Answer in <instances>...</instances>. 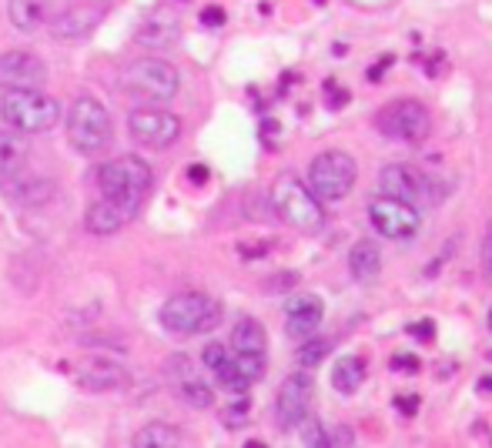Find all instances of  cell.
Wrapping results in <instances>:
<instances>
[{
  "instance_id": "19",
  "label": "cell",
  "mask_w": 492,
  "mask_h": 448,
  "mask_svg": "<svg viewBox=\"0 0 492 448\" xmlns=\"http://www.w3.org/2000/svg\"><path fill=\"white\" fill-rule=\"evenodd\" d=\"M128 221H131V218H128L118 205H111L108 197L94 201V205L84 211V228H88L91 234H98V238H104V234H118Z\"/></svg>"
},
{
  "instance_id": "6",
  "label": "cell",
  "mask_w": 492,
  "mask_h": 448,
  "mask_svg": "<svg viewBox=\"0 0 492 448\" xmlns=\"http://www.w3.org/2000/svg\"><path fill=\"white\" fill-rule=\"evenodd\" d=\"M181 88L178 67L161 61V57H144L134 61L124 74H121V91L128 98L141 100V104H168Z\"/></svg>"
},
{
  "instance_id": "21",
  "label": "cell",
  "mask_w": 492,
  "mask_h": 448,
  "mask_svg": "<svg viewBox=\"0 0 492 448\" xmlns=\"http://www.w3.org/2000/svg\"><path fill=\"white\" fill-rule=\"evenodd\" d=\"M265 348H268V335H265L262 321L241 318L238 325L231 329V351H238V355H265Z\"/></svg>"
},
{
  "instance_id": "26",
  "label": "cell",
  "mask_w": 492,
  "mask_h": 448,
  "mask_svg": "<svg viewBox=\"0 0 492 448\" xmlns=\"http://www.w3.org/2000/svg\"><path fill=\"white\" fill-rule=\"evenodd\" d=\"M27 161V144L11 131H0V177H14Z\"/></svg>"
},
{
  "instance_id": "3",
  "label": "cell",
  "mask_w": 492,
  "mask_h": 448,
  "mask_svg": "<svg viewBox=\"0 0 492 448\" xmlns=\"http://www.w3.org/2000/svg\"><path fill=\"white\" fill-rule=\"evenodd\" d=\"M272 208L275 214L295 231H305V234H315V231L325 228V208L318 201L308 185L295 175H278L272 185Z\"/></svg>"
},
{
  "instance_id": "4",
  "label": "cell",
  "mask_w": 492,
  "mask_h": 448,
  "mask_svg": "<svg viewBox=\"0 0 492 448\" xmlns=\"http://www.w3.org/2000/svg\"><path fill=\"white\" fill-rule=\"evenodd\" d=\"M0 114L24 134H47L61 120V104L41 88H7V94L0 98Z\"/></svg>"
},
{
  "instance_id": "41",
  "label": "cell",
  "mask_w": 492,
  "mask_h": 448,
  "mask_svg": "<svg viewBox=\"0 0 492 448\" xmlns=\"http://www.w3.org/2000/svg\"><path fill=\"white\" fill-rule=\"evenodd\" d=\"M479 392L492 395V375H489V378H482V382H479Z\"/></svg>"
},
{
  "instance_id": "18",
  "label": "cell",
  "mask_w": 492,
  "mask_h": 448,
  "mask_svg": "<svg viewBox=\"0 0 492 448\" xmlns=\"http://www.w3.org/2000/svg\"><path fill=\"white\" fill-rule=\"evenodd\" d=\"M51 14H54V4H51V0H7V17H11L14 27L24 33L44 27Z\"/></svg>"
},
{
  "instance_id": "37",
  "label": "cell",
  "mask_w": 492,
  "mask_h": 448,
  "mask_svg": "<svg viewBox=\"0 0 492 448\" xmlns=\"http://www.w3.org/2000/svg\"><path fill=\"white\" fill-rule=\"evenodd\" d=\"M201 24H205V27H221V24H225V11H221V7H205V11H201Z\"/></svg>"
},
{
  "instance_id": "29",
  "label": "cell",
  "mask_w": 492,
  "mask_h": 448,
  "mask_svg": "<svg viewBox=\"0 0 492 448\" xmlns=\"http://www.w3.org/2000/svg\"><path fill=\"white\" fill-rule=\"evenodd\" d=\"M231 358V348L228 345H218V341H211V345H205V351H201V361H205V368H208L211 375L218 372L221 365Z\"/></svg>"
},
{
  "instance_id": "13",
  "label": "cell",
  "mask_w": 492,
  "mask_h": 448,
  "mask_svg": "<svg viewBox=\"0 0 492 448\" xmlns=\"http://www.w3.org/2000/svg\"><path fill=\"white\" fill-rule=\"evenodd\" d=\"M111 4L98 0V4H74V7H64L47 17V27L54 33L57 41H77V37H88L94 27H98L104 17H108Z\"/></svg>"
},
{
  "instance_id": "38",
  "label": "cell",
  "mask_w": 492,
  "mask_h": 448,
  "mask_svg": "<svg viewBox=\"0 0 492 448\" xmlns=\"http://www.w3.org/2000/svg\"><path fill=\"white\" fill-rule=\"evenodd\" d=\"M409 331H412L416 338H422V341H432V335H436V325H432V321L426 318V321H419V325H412Z\"/></svg>"
},
{
  "instance_id": "36",
  "label": "cell",
  "mask_w": 492,
  "mask_h": 448,
  "mask_svg": "<svg viewBox=\"0 0 492 448\" xmlns=\"http://www.w3.org/2000/svg\"><path fill=\"white\" fill-rule=\"evenodd\" d=\"M295 281H298L295 272H285V274H278V278L268 281V291H288V288H295Z\"/></svg>"
},
{
  "instance_id": "27",
  "label": "cell",
  "mask_w": 492,
  "mask_h": 448,
  "mask_svg": "<svg viewBox=\"0 0 492 448\" xmlns=\"http://www.w3.org/2000/svg\"><path fill=\"white\" fill-rule=\"evenodd\" d=\"M328 351H332V338L308 335V338H302V345H298V365H302V368H315V365H322V361L328 358Z\"/></svg>"
},
{
  "instance_id": "35",
  "label": "cell",
  "mask_w": 492,
  "mask_h": 448,
  "mask_svg": "<svg viewBox=\"0 0 492 448\" xmlns=\"http://www.w3.org/2000/svg\"><path fill=\"white\" fill-rule=\"evenodd\" d=\"M482 272H486V278L492 281V224L489 231H486V238H482Z\"/></svg>"
},
{
  "instance_id": "30",
  "label": "cell",
  "mask_w": 492,
  "mask_h": 448,
  "mask_svg": "<svg viewBox=\"0 0 492 448\" xmlns=\"http://www.w3.org/2000/svg\"><path fill=\"white\" fill-rule=\"evenodd\" d=\"M302 438H305V445H312V448H328V432L322 428V422L318 418H305L302 422Z\"/></svg>"
},
{
  "instance_id": "22",
  "label": "cell",
  "mask_w": 492,
  "mask_h": 448,
  "mask_svg": "<svg viewBox=\"0 0 492 448\" xmlns=\"http://www.w3.org/2000/svg\"><path fill=\"white\" fill-rule=\"evenodd\" d=\"M11 197L21 208H44V205H51V197H54V181L44 175L24 177L21 185L11 187Z\"/></svg>"
},
{
  "instance_id": "25",
  "label": "cell",
  "mask_w": 492,
  "mask_h": 448,
  "mask_svg": "<svg viewBox=\"0 0 492 448\" xmlns=\"http://www.w3.org/2000/svg\"><path fill=\"white\" fill-rule=\"evenodd\" d=\"M362 382H365V361L355 358V355H345V358H339V365L332 368V385H335V392L355 395Z\"/></svg>"
},
{
  "instance_id": "12",
  "label": "cell",
  "mask_w": 492,
  "mask_h": 448,
  "mask_svg": "<svg viewBox=\"0 0 492 448\" xmlns=\"http://www.w3.org/2000/svg\"><path fill=\"white\" fill-rule=\"evenodd\" d=\"M369 218H372L375 231H382L385 238L392 241H405L412 238L419 231V208L412 205H405L399 197H389V195H379L369 201Z\"/></svg>"
},
{
  "instance_id": "32",
  "label": "cell",
  "mask_w": 492,
  "mask_h": 448,
  "mask_svg": "<svg viewBox=\"0 0 492 448\" xmlns=\"http://www.w3.org/2000/svg\"><path fill=\"white\" fill-rule=\"evenodd\" d=\"M191 372H195V368H191V358H185V355H175V358L168 361V368H164L168 382H178V378H185V375Z\"/></svg>"
},
{
  "instance_id": "42",
  "label": "cell",
  "mask_w": 492,
  "mask_h": 448,
  "mask_svg": "<svg viewBox=\"0 0 492 448\" xmlns=\"http://www.w3.org/2000/svg\"><path fill=\"white\" fill-rule=\"evenodd\" d=\"M489 331H492V308H489Z\"/></svg>"
},
{
  "instance_id": "34",
  "label": "cell",
  "mask_w": 492,
  "mask_h": 448,
  "mask_svg": "<svg viewBox=\"0 0 492 448\" xmlns=\"http://www.w3.org/2000/svg\"><path fill=\"white\" fill-rule=\"evenodd\" d=\"M389 365H392V372H405V375H416L419 372V358H416V355H395Z\"/></svg>"
},
{
  "instance_id": "40",
  "label": "cell",
  "mask_w": 492,
  "mask_h": 448,
  "mask_svg": "<svg viewBox=\"0 0 492 448\" xmlns=\"http://www.w3.org/2000/svg\"><path fill=\"white\" fill-rule=\"evenodd\" d=\"M395 405L402 408L405 415H412V412H416V408H419V398H395Z\"/></svg>"
},
{
  "instance_id": "8",
  "label": "cell",
  "mask_w": 492,
  "mask_h": 448,
  "mask_svg": "<svg viewBox=\"0 0 492 448\" xmlns=\"http://www.w3.org/2000/svg\"><path fill=\"white\" fill-rule=\"evenodd\" d=\"M355 177H359V167L345 151H322L318 157H312L308 165V191L318 197V201H342V197L352 195L355 187Z\"/></svg>"
},
{
  "instance_id": "23",
  "label": "cell",
  "mask_w": 492,
  "mask_h": 448,
  "mask_svg": "<svg viewBox=\"0 0 492 448\" xmlns=\"http://www.w3.org/2000/svg\"><path fill=\"white\" fill-rule=\"evenodd\" d=\"M134 445L138 448H181L185 445V432L168 422H151L144 425L138 435H134Z\"/></svg>"
},
{
  "instance_id": "33",
  "label": "cell",
  "mask_w": 492,
  "mask_h": 448,
  "mask_svg": "<svg viewBox=\"0 0 492 448\" xmlns=\"http://www.w3.org/2000/svg\"><path fill=\"white\" fill-rule=\"evenodd\" d=\"M332 445H342V448L355 445V432H352L349 425H339V428H332V432H328V448H332Z\"/></svg>"
},
{
  "instance_id": "15",
  "label": "cell",
  "mask_w": 492,
  "mask_h": 448,
  "mask_svg": "<svg viewBox=\"0 0 492 448\" xmlns=\"http://www.w3.org/2000/svg\"><path fill=\"white\" fill-rule=\"evenodd\" d=\"M128 382H131L128 368L111 358H91L77 368V385H81L84 392H94V395L118 392V388H124Z\"/></svg>"
},
{
  "instance_id": "43",
  "label": "cell",
  "mask_w": 492,
  "mask_h": 448,
  "mask_svg": "<svg viewBox=\"0 0 492 448\" xmlns=\"http://www.w3.org/2000/svg\"><path fill=\"white\" fill-rule=\"evenodd\" d=\"M315 4H325V0H315Z\"/></svg>"
},
{
  "instance_id": "16",
  "label": "cell",
  "mask_w": 492,
  "mask_h": 448,
  "mask_svg": "<svg viewBox=\"0 0 492 448\" xmlns=\"http://www.w3.org/2000/svg\"><path fill=\"white\" fill-rule=\"evenodd\" d=\"M322 318H325L322 298L318 295H298L285 305V331H288V338L302 341V338H308V335H315L318 325H322Z\"/></svg>"
},
{
  "instance_id": "31",
  "label": "cell",
  "mask_w": 492,
  "mask_h": 448,
  "mask_svg": "<svg viewBox=\"0 0 492 448\" xmlns=\"http://www.w3.org/2000/svg\"><path fill=\"white\" fill-rule=\"evenodd\" d=\"M225 428H241L245 422H248V398L245 395H238V402L231 405V408H225Z\"/></svg>"
},
{
  "instance_id": "11",
  "label": "cell",
  "mask_w": 492,
  "mask_h": 448,
  "mask_svg": "<svg viewBox=\"0 0 492 448\" xmlns=\"http://www.w3.org/2000/svg\"><path fill=\"white\" fill-rule=\"evenodd\" d=\"M312 395H315V382L308 372H295L285 378L278 398H275V418H278L282 432H292L305 422L312 412Z\"/></svg>"
},
{
  "instance_id": "1",
  "label": "cell",
  "mask_w": 492,
  "mask_h": 448,
  "mask_svg": "<svg viewBox=\"0 0 492 448\" xmlns=\"http://www.w3.org/2000/svg\"><path fill=\"white\" fill-rule=\"evenodd\" d=\"M98 187L111 205H118L128 218H134L151 195L154 171L138 154H121V157H111L98 167Z\"/></svg>"
},
{
  "instance_id": "17",
  "label": "cell",
  "mask_w": 492,
  "mask_h": 448,
  "mask_svg": "<svg viewBox=\"0 0 492 448\" xmlns=\"http://www.w3.org/2000/svg\"><path fill=\"white\" fill-rule=\"evenodd\" d=\"M178 37H181V24L175 17H164V14H154L148 21L138 27L134 33V41L148 51H168V47L178 44Z\"/></svg>"
},
{
  "instance_id": "9",
  "label": "cell",
  "mask_w": 492,
  "mask_h": 448,
  "mask_svg": "<svg viewBox=\"0 0 492 448\" xmlns=\"http://www.w3.org/2000/svg\"><path fill=\"white\" fill-rule=\"evenodd\" d=\"M375 128L379 134L392 138V141H426L432 131V114L422 100H392L375 114Z\"/></svg>"
},
{
  "instance_id": "5",
  "label": "cell",
  "mask_w": 492,
  "mask_h": 448,
  "mask_svg": "<svg viewBox=\"0 0 492 448\" xmlns=\"http://www.w3.org/2000/svg\"><path fill=\"white\" fill-rule=\"evenodd\" d=\"M67 144L77 154H101L114 141L111 110L98 98H77L67 110Z\"/></svg>"
},
{
  "instance_id": "14",
  "label": "cell",
  "mask_w": 492,
  "mask_h": 448,
  "mask_svg": "<svg viewBox=\"0 0 492 448\" xmlns=\"http://www.w3.org/2000/svg\"><path fill=\"white\" fill-rule=\"evenodd\" d=\"M0 84L4 88H44L47 64L31 51H4L0 54Z\"/></svg>"
},
{
  "instance_id": "39",
  "label": "cell",
  "mask_w": 492,
  "mask_h": 448,
  "mask_svg": "<svg viewBox=\"0 0 492 448\" xmlns=\"http://www.w3.org/2000/svg\"><path fill=\"white\" fill-rule=\"evenodd\" d=\"M188 177H191L195 185H205V181H208V167H205V165H191V167H188Z\"/></svg>"
},
{
  "instance_id": "20",
  "label": "cell",
  "mask_w": 492,
  "mask_h": 448,
  "mask_svg": "<svg viewBox=\"0 0 492 448\" xmlns=\"http://www.w3.org/2000/svg\"><path fill=\"white\" fill-rule=\"evenodd\" d=\"M349 272L355 281L369 284L375 281L379 274H382V252H379V244L375 241H355V248L349 252Z\"/></svg>"
},
{
  "instance_id": "24",
  "label": "cell",
  "mask_w": 492,
  "mask_h": 448,
  "mask_svg": "<svg viewBox=\"0 0 492 448\" xmlns=\"http://www.w3.org/2000/svg\"><path fill=\"white\" fill-rule=\"evenodd\" d=\"M171 385H175L178 398H181L188 408H211V405H215V388H211L205 378H198L195 372L185 375V378H178V382H171Z\"/></svg>"
},
{
  "instance_id": "10",
  "label": "cell",
  "mask_w": 492,
  "mask_h": 448,
  "mask_svg": "<svg viewBox=\"0 0 492 448\" xmlns=\"http://www.w3.org/2000/svg\"><path fill=\"white\" fill-rule=\"evenodd\" d=\"M128 131L144 148H171L181 138V120L171 110L148 104V108H138L128 114Z\"/></svg>"
},
{
  "instance_id": "7",
  "label": "cell",
  "mask_w": 492,
  "mask_h": 448,
  "mask_svg": "<svg viewBox=\"0 0 492 448\" xmlns=\"http://www.w3.org/2000/svg\"><path fill=\"white\" fill-rule=\"evenodd\" d=\"M379 187L382 195L399 197L412 208H436L446 195V185H439L436 177L419 171L416 165H385L379 175Z\"/></svg>"
},
{
  "instance_id": "28",
  "label": "cell",
  "mask_w": 492,
  "mask_h": 448,
  "mask_svg": "<svg viewBox=\"0 0 492 448\" xmlns=\"http://www.w3.org/2000/svg\"><path fill=\"white\" fill-rule=\"evenodd\" d=\"M231 358H235V368H238L241 375H245V382L255 385L265 378V355H238V351H231Z\"/></svg>"
},
{
  "instance_id": "2",
  "label": "cell",
  "mask_w": 492,
  "mask_h": 448,
  "mask_svg": "<svg viewBox=\"0 0 492 448\" xmlns=\"http://www.w3.org/2000/svg\"><path fill=\"white\" fill-rule=\"evenodd\" d=\"M225 318V308H221L218 298L205 295V291H181V295H171L158 311V321H161L164 331L171 335H211V331L221 325Z\"/></svg>"
}]
</instances>
